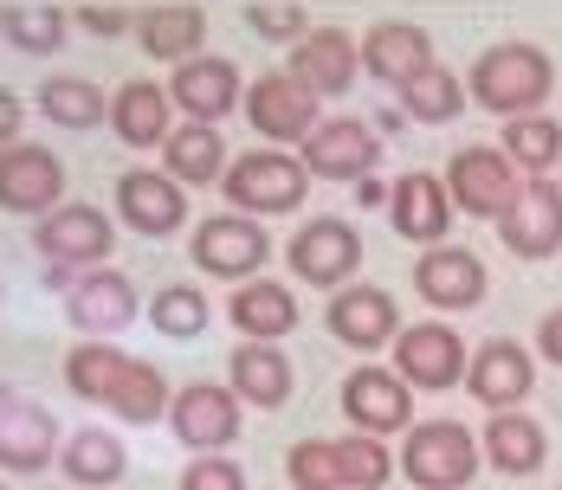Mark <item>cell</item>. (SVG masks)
<instances>
[{
	"label": "cell",
	"instance_id": "cell-1",
	"mask_svg": "<svg viewBox=\"0 0 562 490\" xmlns=\"http://www.w3.org/2000/svg\"><path fill=\"white\" fill-rule=\"evenodd\" d=\"M465 91H472L479 110H492L505 123L510 116H537V110L550 104V91H557V65L530 39H498V46H485V53L472 58Z\"/></svg>",
	"mask_w": 562,
	"mask_h": 490
},
{
	"label": "cell",
	"instance_id": "cell-2",
	"mask_svg": "<svg viewBox=\"0 0 562 490\" xmlns=\"http://www.w3.org/2000/svg\"><path fill=\"white\" fill-rule=\"evenodd\" d=\"M33 252L46 259V277L53 290H65L78 272H98L116 252V219L91 201H65L46 219H33Z\"/></svg>",
	"mask_w": 562,
	"mask_h": 490
},
{
	"label": "cell",
	"instance_id": "cell-3",
	"mask_svg": "<svg viewBox=\"0 0 562 490\" xmlns=\"http://www.w3.org/2000/svg\"><path fill=\"white\" fill-rule=\"evenodd\" d=\"M221 194H226V207H239V214H252V219L297 214L311 201V168L297 162V156H284V149H272V143H259V149L233 156Z\"/></svg>",
	"mask_w": 562,
	"mask_h": 490
},
{
	"label": "cell",
	"instance_id": "cell-4",
	"mask_svg": "<svg viewBox=\"0 0 562 490\" xmlns=\"http://www.w3.org/2000/svg\"><path fill=\"white\" fill-rule=\"evenodd\" d=\"M485 471V445L465 433L459 420H414L401 438V478L420 490H465Z\"/></svg>",
	"mask_w": 562,
	"mask_h": 490
},
{
	"label": "cell",
	"instance_id": "cell-5",
	"mask_svg": "<svg viewBox=\"0 0 562 490\" xmlns=\"http://www.w3.org/2000/svg\"><path fill=\"white\" fill-rule=\"evenodd\" d=\"M284 265L311 290H342V284H356V265H362V232L337 214L304 219L284 246Z\"/></svg>",
	"mask_w": 562,
	"mask_h": 490
},
{
	"label": "cell",
	"instance_id": "cell-6",
	"mask_svg": "<svg viewBox=\"0 0 562 490\" xmlns=\"http://www.w3.org/2000/svg\"><path fill=\"white\" fill-rule=\"evenodd\" d=\"M188 259L207 277H221V284H252L266 272V259H272V232L252 214H207L194 226V252Z\"/></svg>",
	"mask_w": 562,
	"mask_h": 490
},
{
	"label": "cell",
	"instance_id": "cell-7",
	"mask_svg": "<svg viewBox=\"0 0 562 490\" xmlns=\"http://www.w3.org/2000/svg\"><path fill=\"white\" fill-rule=\"evenodd\" d=\"M465 368H472V349H465V335L440 317H427V323H407L394 335V375L414 387V394H447V387L465 381Z\"/></svg>",
	"mask_w": 562,
	"mask_h": 490
},
{
	"label": "cell",
	"instance_id": "cell-8",
	"mask_svg": "<svg viewBox=\"0 0 562 490\" xmlns=\"http://www.w3.org/2000/svg\"><path fill=\"white\" fill-rule=\"evenodd\" d=\"M239 110H246V123H252L272 149H279V143H297V149H304V143H311V129L324 123V98H317V91H304L284 65H279V71H259V78L246 84V104H239Z\"/></svg>",
	"mask_w": 562,
	"mask_h": 490
},
{
	"label": "cell",
	"instance_id": "cell-9",
	"mask_svg": "<svg viewBox=\"0 0 562 490\" xmlns=\"http://www.w3.org/2000/svg\"><path fill=\"white\" fill-rule=\"evenodd\" d=\"M239 413H246V400L226 381H188V387H175V400H169V433L194 458H214V452H226L239 438V426H246Z\"/></svg>",
	"mask_w": 562,
	"mask_h": 490
},
{
	"label": "cell",
	"instance_id": "cell-10",
	"mask_svg": "<svg viewBox=\"0 0 562 490\" xmlns=\"http://www.w3.org/2000/svg\"><path fill=\"white\" fill-rule=\"evenodd\" d=\"M517 187H524V174H517V162H510L498 143H465L447 162L452 207L472 214V219H492V226H498V214L517 201Z\"/></svg>",
	"mask_w": 562,
	"mask_h": 490
},
{
	"label": "cell",
	"instance_id": "cell-11",
	"mask_svg": "<svg viewBox=\"0 0 562 490\" xmlns=\"http://www.w3.org/2000/svg\"><path fill=\"white\" fill-rule=\"evenodd\" d=\"M136 317H143V297L116 265L78 272L65 284V323L78 329V342H111L116 329H130Z\"/></svg>",
	"mask_w": 562,
	"mask_h": 490
},
{
	"label": "cell",
	"instance_id": "cell-12",
	"mask_svg": "<svg viewBox=\"0 0 562 490\" xmlns=\"http://www.w3.org/2000/svg\"><path fill=\"white\" fill-rule=\"evenodd\" d=\"M342 420H349V433H369V438H389V433H414V387L401 381L394 368L382 362H362V368H349V381H342Z\"/></svg>",
	"mask_w": 562,
	"mask_h": 490
},
{
	"label": "cell",
	"instance_id": "cell-13",
	"mask_svg": "<svg viewBox=\"0 0 562 490\" xmlns=\"http://www.w3.org/2000/svg\"><path fill=\"white\" fill-rule=\"evenodd\" d=\"M297 162L311 168V181H369L382 168V136L362 116H324L297 149Z\"/></svg>",
	"mask_w": 562,
	"mask_h": 490
},
{
	"label": "cell",
	"instance_id": "cell-14",
	"mask_svg": "<svg viewBox=\"0 0 562 490\" xmlns=\"http://www.w3.org/2000/svg\"><path fill=\"white\" fill-rule=\"evenodd\" d=\"M116 219L136 239H169L188 226V187L162 168H123L116 174Z\"/></svg>",
	"mask_w": 562,
	"mask_h": 490
},
{
	"label": "cell",
	"instance_id": "cell-15",
	"mask_svg": "<svg viewBox=\"0 0 562 490\" xmlns=\"http://www.w3.org/2000/svg\"><path fill=\"white\" fill-rule=\"evenodd\" d=\"M324 329L337 335L342 349H356V355H375V349H394V335H401V310H394V297L382 284H342L330 290V304H324Z\"/></svg>",
	"mask_w": 562,
	"mask_h": 490
},
{
	"label": "cell",
	"instance_id": "cell-16",
	"mask_svg": "<svg viewBox=\"0 0 562 490\" xmlns=\"http://www.w3.org/2000/svg\"><path fill=\"white\" fill-rule=\"evenodd\" d=\"M485 290H492V277L472 246H427L414 259V297L427 310H479Z\"/></svg>",
	"mask_w": 562,
	"mask_h": 490
},
{
	"label": "cell",
	"instance_id": "cell-17",
	"mask_svg": "<svg viewBox=\"0 0 562 490\" xmlns=\"http://www.w3.org/2000/svg\"><path fill=\"white\" fill-rule=\"evenodd\" d=\"M498 239L510 259H557L562 252V181H524L517 201L498 214Z\"/></svg>",
	"mask_w": 562,
	"mask_h": 490
},
{
	"label": "cell",
	"instance_id": "cell-18",
	"mask_svg": "<svg viewBox=\"0 0 562 490\" xmlns=\"http://www.w3.org/2000/svg\"><path fill=\"white\" fill-rule=\"evenodd\" d=\"M169 98L175 110L188 116V123H214L221 129L233 110L246 104V91H239V65L221 53H194V58H181L169 71Z\"/></svg>",
	"mask_w": 562,
	"mask_h": 490
},
{
	"label": "cell",
	"instance_id": "cell-19",
	"mask_svg": "<svg viewBox=\"0 0 562 490\" xmlns=\"http://www.w3.org/2000/svg\"><path fill=\"white\" fill-rule=\"evenodd\" d=\"M530 387H537V355H530L524 342L492 335V342H479V349H472L465 394H472L485 413H510V407H524V400H530Z\"/></svg>",
	"mask_w": 562,
	"mask_h": 490
},
{
	"label": "cell",
	"instance_id": "cell-20",
	"mask_svg": "<svg viewBox=\"0 0 562 490\" xmlns=\"http://www.w3.org/2000/svg\"><path fill=\"white\" fill-rule=\"evenodd\" d=\"M0 207L7 214L46 219L53 207H65V162L46 143H13L0 149Z\"/></svg>",
	"mask_w": 562,
	"mask_h": 490
},
{
	"label": "cell",
	"instance_id": "cell-21",
	"mask_svg": "<svg viewBox=\"0 0 562 490\" xmlns=\"http://www.w3.org/2000/svg\"><path fill=\"white\" fill-rule=\"evenodd\" d=\"M452 194H447V174H427V168H407L401 181L389 187V226L407 239V246H447L452 232Z\"/></svg>",
	"mask_w": 562,
	"mask_h": 490
},
{
	"label": "cell",
	"instance_id": "cell-22",
	"mask_svg": "<svg viewBox=\"0 0 562 490\" xmlns=\"http://www.w3.org/2000/svg\"><path fill=\"white\" fill-rule=\"evenodd\" d=\"M440 58H434V33L427 26H414V20H375L369 33H362V71L375 78V84H389V91H407L420 71H434Z\"/></svg>",
	"mask_w": 562,
	"mask_h": 490
},
{
	"label": "cell",
	"instance_id": "cell-23",
	"mask_svg": "<svg viewBox=\"0 0 562 490\" xmlns=\"http://www.w3.org/2000/svg\"><path fill=\"white\" fill-rule=\"evenodd\" d=\"M284 71L317 98H349V84L362 78V39H349L342 26H317L284 53Z\"/></svg>",
	"mask_w": 562,
	"mask_h": 490
},
{
	"label": "cell",
	"instance_id": "cell-24",
	"mask_svg": "<svg viewBox=\"0 0 562 490\" xmlns=\"http://www.w3.org/2000/svg\"><path fill=\"white\" fill-rule=\"evenodd\" d=\"M181 110H175L169 84H149V78H130V84H116L111 91V129L123 149H162L169 143Z\"/></svg>",
	"mask_w": 562,
	"mask_h": 490
},
{
	"label": "cell",
	"instance_id": "cell-25",
	"mask_svg": "<svg viewBox=\"0 0 562 490\" xmlns=\"http://www.w3.org/2000/svg\"><path fill=\"white\" fill-rule=\"evenodd\" d=\"M226 323L239 329V342H284V335L297 329V297H291V284H279V277L233 284Z\"/></svg>",
	"mask_w": 562,
	"mask_h": 490
},
{
	"label": "cell",
	"instance_id": "cell-26",
	"mask_svg": "<svg viewBox=\"0 0 562 490\" xmlns=\"http://www.w3.org/2000/svg\"><path fill=\"white\" fill-rule=\"evenodd\" d=\"M291 355H284L279 342H239L233 355H226V387L246 400V407H259V413H279L284 400H291Z\"/></svg>",
	"mask_w": 562,
	"mask_h": 490
},
{
	"label": "cell",
	"instance_id": "cell-27",
	"mask_svg": "<svg viewBox=\"0 0 562 490\" xmlns=\"http://www.w3.org/2000/svg\"><path fill=\"white\" fill-rule=\"evenodd\" d=\"M479 445H485V465L505 471V478H537L543 458H550L543 420H530V413H517V407H510V413H492L485 433H479Z\"/></svg>",
	"mask_w": 562,
	"mask_h": 490
},
{
	"label": "cell",
	"instance_id": "cell-28",
	"mask_svg": "<svg viewBox=\"0 0 562 490\" xmlns=\"http://www.w3.org/2000/svg\"><path fill=\"white\" fill-rule=\"evenodd\" d=\"M58 452H65L58 413L46 400H20V413L0 433V471H46V465H58Z\"/></svg>",
	"mask_w": 562,
	"mask_h": 490
},
{
	"label": "cell",
	"instance_id": "cell-29",
	"mask_svg": "<svg viewBox=\"0 0 562 490\" xmlns=\"http://www.w3.org/2000/svg\"><path fill=\"white\" fill-rule=\"evenodd\" d=\"M136 39H143V53L149 58H181L201 53V39H207V7H194V0H162V7H143L136 13Z\"/></svg>",
	"mask_w": 562,
	"mask_h": 490
},
{
	"label": "cell",
	"instance_id": "cell-30",
	"mask_svg": "<svg viewBox=\"0 0 562 490\" xmlns=\"http://www.w3.org/2000/svg\"><path fill=\"white\" fill-rule=\"evenodd\" d=\"M226 136L214 123H181L162 143V174H175L181 187H221L226 181Z\"/></svg>",
	"mask_w": 562,
	"mask_h": 490
},
{
	"label": "cell",
	"instance_id": "cell-31",
	"mask_svg": "<svg viewBox=\"0 0 562 490\" xmlns=\"http://www.w3.org/2000/svg\"><path fill=\"white\" fill-rule=\"evenodd\" d=\"M58 471H65L78 490H111L116 478L130 471V452H123V438H116L111 426H85V433L65 438Z\"/></svg>",
	"mask_w": 562,
	"mask_h": 490
},
{
	"label": "cell",
	"instance_id": "cell-32",
	"mask_svg": "<svg viewBox=\"0 0 562 490\" xmlns=\"http://www.w3.org/2000/svg\"><path fill=\"white\" fill-rule=\"evenodd\" d=\"M498 149L517 162L524 181H550V168H562V123L550 116V110H537V116H510Z\"/></svg>",
	"mask_w": 562,
	"mask_h": 490
},
{
	"label": "cell",
	"instance_id": "cell-33",
	"mask_svg": "<svg viewBox=\"0 0 562 490\" xmlns=\"http://www.w3.org/2000/svg\"><path fill=\"white\" fill-rule=\"evenodd\" d=\"M65 33H71V13L53 7V0H13V7H0V39L13 46V53H33V58H53L65 46Z\"/></svg>",
	"mask_w": 562,
	"mask_h": 490
},
{
	"label": "cell",
	"instance_id": "cell-34",
	"mask_svg": "<svg viewBox=\"0 0 562 490\" xmlns=\"http://www.w3.org/2000/svg\"><path fill=\"white\" fill-rule=\"evenodd\" d=\"M123 368H130V355H123L116 342H71V349H65V387H71L78 400H91V407H111Z\"/></svg>",
	"mask_w": 562,
	"mask_h": 490
},
{
	"label": "cell",
	"instance_id": "cell-35",
	"mask_svg": "<svg viewBox=\"0 0 562 490\" xmlns=\"http://www.w3.org/2000/svg\"><path fill=\"white\" fill-rule=\"evenodd\" d=\"M40 116L58 123V129H98V123H111V98H104L91 78L58 71V78L40 84Z\"/></svg>",
	"mask_w": 562,
	"mask_h": 490
},
{
	"label": "cell",
	"instance_id": "cell-36",
	"mask_svg": "<svg viewBox=\"0 0 562 490\" xmlns=\"http://www.w3.org/2000/svg\"><path fill=\"white\" fill-rule=\"evenodd\" d=\"M169 381H162V368L156 362H136L130 355V368H123V381L111 394V413L123 426H156V420H169Z\"/></svg>",
	"mask_w": 562,
	"mask_h": 490
},
{
	"label": "cell",
	"instance_id": "cell-37",
	"mask_svg": "<svg viewBox=\"0 0 562 490\" xmlns=\"http://www.w3.org/2000/svg\"><path fill=\"white\" fill-rule=\"evenodd\" d=\"M465 78H452L447 65H434V71H420L407 91H401V116L407 123H452L459 110H465Z\"/></svg>",
	"mask_w": 562,
	"mask_h": 490
},
{
	"label": "cell",
	"instance_id": "cell-38",
	"mask_svg": "<svg viewBox=\"0 0 562 490\" xmlns=\"http://www.w3.org/2000/svg\"><path fill=\"white\" fill-rule=\"evenodd\" d=\"M207 317H214V304H207L194 284H162V290L149 297V323L162 329V335H175V342L201 335V329H207Z\"/></svg>",
	"mask_w": 562,
	"mask_h": 490
},
{
	"label": "cell",
	"instance_id": "cell-39",
	"mask_svg": "<svg viewBox=\"0 0 562 490\" xmlns=\"http://www.w3.org/2000/svg\"><path fill=\"white\" fill-rule=\"evenodd\" d=\"M284 478H291V490H342L337 438H297L284 452Z\"/></svg>",
	"mask_w": 562,
	"mask_h": 490
},
{
	"label": "cell",
	"instance_id": "cell-40",
	"mask_svg": "<svg viewBox=\"0 0 562 490\" xmlns=\"http://www.w3.org/2000/svg\"><path fill=\"white\" fill-rule=\"evenodd\" d=\"M337 458H342V490H382L394 478L389 445H382V438H369V433L337 438Z\"/></svg>",
	"mask_w": 562,
	"mask_h": 490
},
{
	"label": "cell",
	"instance_id": "cell-41",
	"mask_svg": "<svg viewBox=\"0 0 562 490\" xmlns=\"http://www.w3.org/2000/svg\"><path fill=\"white\" fill-rule=\"evenodd\" d=\"M246 26H252L259 39H284V46H297V39L317 33L311 13H304V0H252V7H246Z\"/></svg>",
	"mask_w": 562,
	"mask_h": 490
},
{
	"label": "cell",
	"instance_id": "cell-42",
	"mask_svg": "<svg viewBox=\"0 0 562 490\" xmlns=\"http://www.w3.org/2000/svg\"><path fill=\"white\" fill-rule=\"evenodd\" d=\"M181 490H246V471L214 452V458H194V465H181Z\"/></svg>",
	"mask_w": 562,
	"mask_h": 490
},
{
	"label": "cell",
	"instance_id": "cell-43",
	"mask_svg": "<svg viewBox=\"0 0 562 490\" xmlns=\"http://www.w3.org/2000/svg\"><path fill=\"white\" fill-rule=\"evenodd\" d=\"M85 33H98V39H111V33H136V13H123V7H78L71 13Z\"/></svg>",
	"mask_w": 562,
	"mask_h": 490
},
{
	"label": "cell",
	"instance_id": "cell-44",
	"mask_svg": "<svg viewBox=\"0 0 562 490\" xmlns=\"http://www.w3.org/2000/svg\"><path fill=\"white\" fill-rule=\"evenodd\" d=\"M20 129H26V104H20V98H13V91L0 84V149H13V143H26Z\"/></svg>",
	"mask_w": 562,
	"mask_h": 490
},
{
	"label": "cell",
	"instance_id": "cell-45",
	"mask_svg": "<svg viewBox=\"0 0 562 490\" xmlns=\"http://www.w3.org/2000/svg\"><path fill=\"white\" fill-rule=\"evenodd\" d=\"M537 355L562 368V304L557 310H543V323H537Z\"/></svg>",
	"mask_w": 562,
	"mask_h": 490
},
{
	"label": "cell",
	"instance_id": "cell-46",
	"mask_svg": "<svg viewBox=\"0 0 562 490\" xmlns=\"http://www.w3.org/2000/svg\"><path fill=\"white\" fill-rule=\"evenodd\" d=\"M356 201H362V207H389V187L369 174V181H356Z\"/></svg>",
	"mask_w": 562,
	"mask_h": 490
},
{
	"label": "cell",
	"instance_id": "cell-47",
	"mask_svg": "<svg viewBox=\"0 0 562 490\" xmlns=\"http://www.w3.org/2000/svg\"><path fill=\"white\" fill-rule=\"evenodd\" d=\"M20 400H26V394H20V387H7V381H0V433H7V420H13V413H20Z\"/></svg>",
	"mask_w": 562,
	"mask_h": 490
},
{
	"label": "cell",
	"instance_id": "cell-48",
	"mask_svg": "<svg viewBox=\"0 0 562 490\" xmlns=\"http://www.w3.org/2000/svg\"><path fill=\"white\" fill-rule=\"evenodd\" d=\"M0 490H7V485H0Z\"/></svg>",
	"mask_w": 562,
	"mask_h": 490
}]
</instances>
